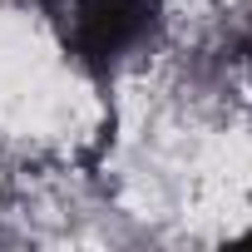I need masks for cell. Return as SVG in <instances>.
I'll list each match as a JSON object with an SVG mask.
<instances>
[{"mask_svg":"<svg viewBox=\"0 0 252 252\" xmlns=\"http://www.w3.org/2000/svg\"><path fill=\"white\" fill-rule=\"evenodd\" d=\"M242 50L252 55V15H247V30H242Z\"/></svg>","mask_w":252,"mask_h":252,"instance_id":"cell-2","label":"cell"},{"mask_svg":"<svg viewBox=\"0 0 252 252\" xmlns=\"http://www.w3.org/2000/svg\"><path fill=\"white\" fill-rule=\"evenodd\" d=\"M154 0H69V45L84 64L109 69L154 35Z\"/></svg>","mask_w":252,"mask_h":252,"instance_id":"cell-1","label":"cell"}]
</instances>
